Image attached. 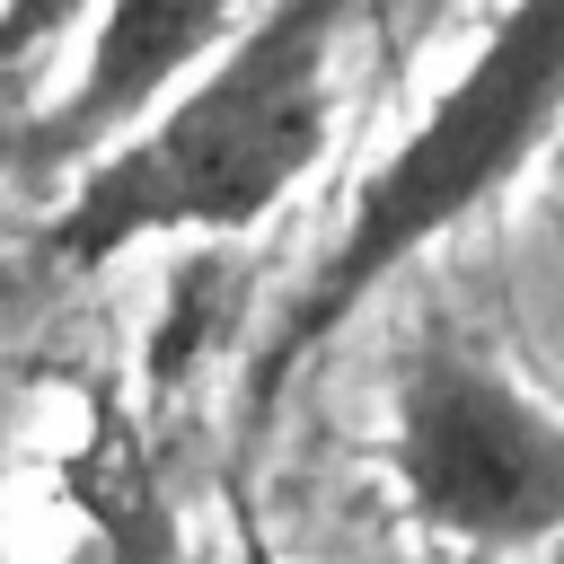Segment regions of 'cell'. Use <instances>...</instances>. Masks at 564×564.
Instances as JSON below:
<instances>
[{
  "label": "cell",
  "instance_id": "3957f363",
  "mask_svg": "<svg viewBox=\"0 0 564 564\" xmlns=\"http://www.w3.org/2000/svg\"><path fill=\"white\" fill-rule=\"evenodd\" d=\"M388 476L449 546L511 555L564 538V414L449 335L414 344L397 370Z\"/></svg>",
  "mask_w": 564,
  "mask_h": 564
},
{
  "label": "cell",
  "instance_id": "277c9868",
  "mask_svg": "<svg viewBox=\"0 0 564 564\" xmlns=\"http://www.w3.org/2000/svg\"><path fill=\"white\" fill-rule=\"evenodd\" d=\"M247 0H106L79 79L62 88V106H44L18 141V176H62V167H97L106 150H123L185 79H203L238 35H247Z\"/></svg>",
  "mask_w": 564,
  "mask_h": 564
},
{
  "label": "cell",
  "instance_id": "6da1fadb",
  "mask_svg": "<svg viewBox=\"0 0 564 564\" xmlns=\"http://www.w3.org/2000/svg\"><path fill=\"white\" fill-rule=\"evenodd\" d=\"M335 53H344V0H264L203 79H185L123 150L70 176L53 212V256L88 273L150 238L256 229L326 159Z\"/></svg>",
  "mask_w": 564,
  "mask_h": 564
},
{
  "label": "cell",
  "instance_id": "5b68a950",
  "mask_svg": "<svg viewBox=\"0 0 564 564\" xmlns=\"http://www.w3.org/2000/svg\"><path fill=\"white\" fill-rule=\"evenodd\" d=\"M79 9H88V0H0V79L35 70V62L79 26Z\"/></svg>",
  "mask_w": 564,
  "mask_h": 564
},
{
  "label": "cell",
  "instance_id": "7a4b0ae2",
  "mask_svg": "<svg viewBox=\"0 0 564 564\" xmlns=\"http://www.w3.org/2000/svg\"><path fill=\"white\" fill-rule=\"evenodd\" d=\"M555 123H564V0H511L494 35L467 53V70L423 106V123L361 176L335 247L308 264L264 352L247 361V414H264L388 273H405L423 247H441L494 194H511L529 159L555 141Z\"/></svg>",
  "mask_w": 564,
  "mask_h": 564
}]
</instances>
